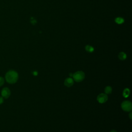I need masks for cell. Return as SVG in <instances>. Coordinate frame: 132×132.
<instances>
[{"label":"cell","mask_w":132,"mask_h":132,"mask_svg":"<svg viewBox=\"0 0 132 132\" xmlns=\"http://www.w3.org/2000/svg\"><path fill=\"white\" fill-rule=\"evenodd\" d=\"M5 78L8 83L14 84L16 83L18 80V74L16 71L10 70L6 73Z\"/></svg>","instance_id":"obj_1"},{"label":"cell","mask_w":132,"mask_h":132,"mask_svg":"<svg viewBox=\"0 0 132 132\" xmlns=\"http://www.w3.org/2000/svg\"><path fill=\"white\" fill-rule=\"evenodd\" d=\"M74 80L76 82H81L83 81L85 77V74L83 71H77L73 75Z\"/></svg>","instance_id":"obj_2"},{"label":"cell","mask_w":132,"mask_h":132,"mask_svg":"<svg viewBox=\"0 0 132 132\" xmlns=\"http://www.w3.org/2000/svg\"><path fill=\"white\" fill-rule=\"evenodd\" d=\"M121 108L125 112H130L132 109V104L129 101H125L121 104Z\"/></svg>","instance_id":"obj_3"},{"label":"cell","mask_w":132,"mask_h":132,"mask_svg":"<svg viewBox=\"0 0 132 132\" xmlns=\"http://www.w3.org/2000/svg\"><path fill=\"white\" fill-rule=\"evenodd\" d=\"M108 100V97L106 94L101 93L97 97V100L99 103L103 104L106 102Z\"/></svg>","instance_id":"obj_4"},{"label":"cell","mask_w":132,"mask_h":132,"mask_svg":"<svg viewBox=\"0 0 132 132\" xmlns=\"http://www.w3.org/2000/svg\"><path fill=\"white\" fill-rule=\"evenodd\" d=\"M2 96L5 98H8L10 96V91L8 88H4L2 90Z\"/></svg>","instance_id":"obj_5"},{"label":"cell","mask_w":132,"mask_h":132,"mask_svg":"<svg viewBox=\"0 0 132 132\" xmlns=\"http://www.w3.org/2000/svg\"><path fill=\"white\" fill-rule=\"evenodd\" d=\"M64 84H65V85L66 86H67L68 87H70L73 85L74 81L72 78L69 77V78H67L66 79L65 81V82H64Z\"/></svg>","instance_id":"obj_6"},{"label":"cell","mask_w":132,"mask_h":132,"mask_svg":"<svg viewBox=\"0 0 132 132\" xmlns=\"http://www.w3.org/2000/svg\"><path fill=\"white\" fill-rule=\"evenodd\" d=\"M130 94V90L129 88H125L123 92V96L125 98H128L129 97Z\"/></svg>","instance_id":"obj_7"},{"label":"cell","mask_w":132,"mask_h":132,"mask_svg":"<svg viewBox=\"0 0 132 132\" xmlns=\"http://www.w3.org/2000/svg\"><path fill=\"white\" fill-rule=\"evenodd\" d=\"M119 59L121 60H124L126 59V55L124 52H121L119 54Z\"/></svg>","instance_id":"obj_8"},{"label":"cell","mask_w":132,"mask_h":132,"mask_svg":"<svg viewBox=\"0 0 132 132\" xmlns=\"http://www.w3.org/2000/svg\"><path fill=\"white\" fill-rule=\"evenodd\" d=\"M104 91H105V94H110L112 92V88L110 86H107L105 87Z\"/></svg>","instance_id":"obj_9"},{"label":"cell","mask_w":132,"mask_h":132,"mask_svg":"<svg viewBox=\"0 0 132 132\" xmlns=\"http://www.w3.org/2000/svg\"><path fill=\"white\" fill-rule=\"evenodd\" d=\"M85 49H86V50L87 52H90V53H92L94 51V48H93V47L92 46H90V45H87L86 46Z\"/></svg>","instance_id":"obj_10"},{"label":"cell","mask_w":132,"mask_h":132,"mask_svg":"<svg viewBox=\"0 0 132 132\" xmlns=\"http://www.w3.org/2000/svg\"><path fill=\"white\" fill-rule=\"evenodd\" d=\"M115 22L119 24H122L124 22V19L122 18H117L115 19Z\"/></svg>","instance_id":"obj_11"},{"label":"cell","mask_w":132,"mask_h":132,"mask_svg":"<svg viewBox=\"0 0 132 132\" xmlns=\"http://www.w3.org/2000/svg\"><path fill=\"white\" fill-rule=\"evenodd\" d=\"M4 83V78L2 77H0V86H2Z\"/></svg>","instance_id":"obj_12"},{"label":"cell","mask_w":132,"mask_h":132,"mask_svg":"<svg viewBox=\"0 0 132 132\" xmlns=\"http://www.w3.org/2000/svg\"><path fill=\"white\" fill-rule=\"evenodd\" d=\"M3 101H4V100H3V98L1 97H0V104L3 103Z\"/></svg>","instance_id":"obj_13"},{"label":"cell","mask_w":132,"mask_h":132,"mask_svg":"<svg viewBox=\"0 0 132 132\" xmlns=\"http://www.w3.org/2000/svg\"><path fill=\"white\" fill-rule=\"evenodd\" d=\"M34 75H38V72H36V71L34 72Z\"/></svg>","instance_id":"obj_14"},{"label":"cell","mask_w":132,"mask_h":132,"mask_svg":"<svg viewBox=\"0 0 132 132\" xmlns=\"http://www.w3.org/2000/svg\"><path fill=\"white\" fill-rule=\"evenodd\" d=\"M132 113H131L130 114V118L131 119H132Z\"/></svg>","instance_id":"obj_15"},{"label":"cell","mask_w":132,"mask_h":132,"mask_svg":"<svg viewBox=\"0 0 132 132\" xmlns=\"http://www.w3.org/2000/svg\"><path fill=\"white\" fill-rule=\"evenodd\" d=\"M110 132H116V131H115V130H113V131H111Z\"/></svg>","instance_id":"obj_16"}]
</instances>
